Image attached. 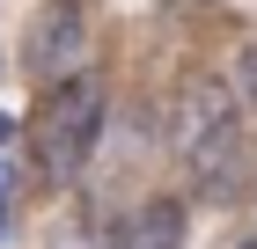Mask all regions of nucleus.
I'll use <instances>...</instances> for the list:
<instances>
[{
	"label": "nucleus",
	"mask_w": 257,
	"mask_h": 249,
	"mask_svg": "<svg viewBox=\"0 0 257 249\" xmlns=\"http://www.w3.org/2000/svg\"><path fill=\"white\" fill-rule=\"evenodd\" d=\"M103 117H110V88L96 74H74V81H59L44 96L37 125H30V147H37V169L52 183H74L81 176V161L103 147Z\"/></svg>",
	"instance_id": "1"
},
{
	"label": "nucleus",
	"mask_w": 257,
	"mask_h": 249,
	"mask_svg": "<svg viewBox=\"0 0 257 249\" xmlns=\"http://www.w3.org/2000/svg\"><path fill=\"white\" fill-rule=\"evenodd\" d=\"M81 59H88V8L81 0H52L37 22H30V44H22V66L44 81H74Z\"/></svg>",
	"instance_id": "2"
},
{
	"label": "nucleus",
	"mask_w": 257,
	"mask_h": 249,
	"mask_svg": "<svg viewBox=\"0 0 257 249\" xmlns=\"http://www.w3.org/2000/svg\"><path fill=\"white\" fill-rule=\"evenodd\" d=\"M184 161H191V183H198V198H206V205L242 198V191H250V176H257V147L242 139V125H220V132L198 139Z\"/></svg>",
	"instance_id": "3"
},
{
	"label": "nucleus",
	"mask_w": 257,
	"mask_h": 249,
	"mask_svg": "<svg viewBox=\"0 0 257 249\" xmlns=\"http://www.w3.org/2000/svg\"><path fill=\"white\" fill-rule=\"evenodd\" d=\"M220 125H235V88L228 81H184V96H177V110H169V147L177 154H191L198 139H213Z\"/></svg>",
	"instance_id": "4"
},
{
	"label": "nucleus",
	"mask_w": 257,
	"mask_h": 249,
	"mask_svg": "<svg viewBox=\"0 0 257 249\" xmlns=\"http://www.w3.org/2000/svg\"><path fill=\"white\" fill-rule=\"evenodd\" d=\"M118 249H184V198H147L118 227Z\"/></svg>",
	"instance_id": "5"
},
{
	"label": "nucleus",
	"mask_w": 257,
	"mask_h": 249,
	"mask_svg": "<svg viewBox=\"0 0 257 249\" xmlns=\"http://www.w3.org/2000/svg\"><path fill=\"white\" fill-rule=\"evenodd\" d=\"M235 96L257 103V44H242V59H235Z\"/></svg>",
	"instance_id": "6"
},
{
	"label": "nucleus",
	"mask_w": 257,
	"mask_h": 249,
	"mask_svg": "<svg viewBox=\"0 0 257 249\" xmlns=\"http://www.w3.org/2000/svg\"><path fill=\"white\" fill-rule=\"evenodd\" d=\"M52 249H103V242H96V227H81V220H66V227L52 234Z\"/></svg>",
	"instance_id": "7"
},
{
	"label": "nucleus",
	"mask_w": 257,
	"mask_h": 249,
	"mask_svg": "<svg viewBox=\"0 0 257 249\" xmlns=\"http://www.w3.org/2000/svg\"><path fill=\"white\" fill-rule=\"evenodd\" d=\"M8 183H15V154L0 147V198H8Z\"/></svg>",
	"instance_id": "8"
},
{
	"label": "nucleus",
	"mask_w": 257,
	"mask_h": 249,
	"mask_svg": "<svg viewBox=\"0 0 257 249\" xmlns=\"http://www.w3.org/2000/svg\"><path fill=\"white\" fill-rule=\"evenodd\" d=\"M0 66H8V59H0Z\"/></svg>",
	"instance_id": "9"
}]
</instances>
